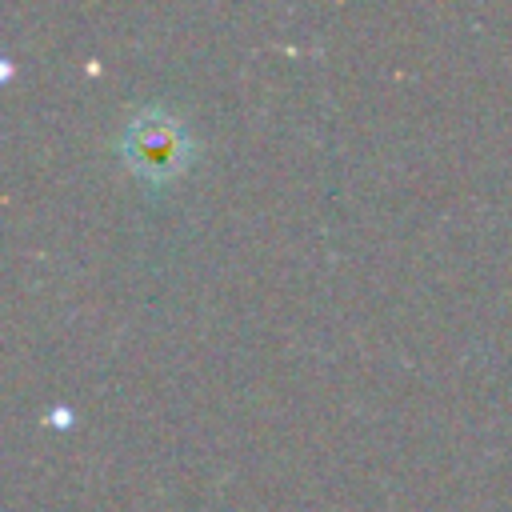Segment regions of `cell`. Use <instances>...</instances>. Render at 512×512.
<instances>
[{
  "label": "cell",
  "mask_w": 512,
  "mask_h": 512,
  "mask_svg": "<svg viewBox=\"0 0 512 512\" xmlns=\"http://www.w3.org/2000/svg\"><path fill=\"white\" fill-rule=\"evenodd\" d=\"M124 156L128 164L148 176V180H168L184 168L188 160V136L180 128V120H172L160 108L140 112L128 128H124Z\"/></svg>",
  "instance_id": "obj_1"
}]
</instances>
